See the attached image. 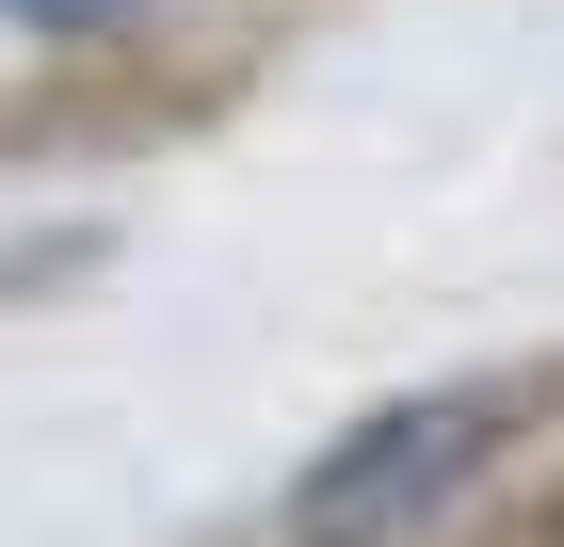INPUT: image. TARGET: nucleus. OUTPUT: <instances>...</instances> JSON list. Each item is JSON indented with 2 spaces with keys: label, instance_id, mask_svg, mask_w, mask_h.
I'll use <instances>...</instances> for the list:
<instances>
[{
  "label": "nucleus",
  "instance_id": "nucleus-4",
  "mask_svg": "<svg viewBox=\"0 0 564 547\" xmlns=\"http://www.w3.org/2000/svg\"><path fill=\"white\" fill-rule=\"evenodd\" d=\"M0 17H33V33H65V48H82V33H130L145 0H0Z\"/></svg>",
  "mask_w": 564,
  "mask_h": 547
},
{
  "label": "nucleus",
  "instance_id": "nucleus-1",
  "mask_svg": "<svg viewBox=\"0 0 564 547\" xmlns=\"http://www.w3.org/2000/svg\"><path fill=\"white\" fill-rule=\"evenodd\" d=\"M549 435H564V354H468V371L388 386L371 419H339L291 467L274 532L291 547H452Z\"/></svg>",
  "mask_w": 564,
  "mask_h": 547
},
{
  "label": "nucleus",
  "instance_id": "nucleus-2",
  "mask_svg": "<svg viewBox=\"0 0 564 547\" xmlns=\"http://www.w3.org/2000/svg\"><path fill=\"white\" fill-rule=\"evenodd\" d=\"M259 81V33H82L48 81L0 97V162H113V145H177V129H226Z\"/></svg>",
  "mask_w": 564,
  "mask_h": 547
},
{
  "label": "nucleus",
  "instance_id": "nucleus-3",
  "mask_svg": "<svg viewBox=\"0 0 564 547\" xmlns=\"http://www.w3.org/2000/svg\"><path fill=\"white\" fill-rule=\"evenodd\" d=\"M452 547H564V435H549V451H532V467H517V483H500V500H484Z\"/></svg>",
  "mask_w": 564,
  "mask_h": 547
}]
</instances>
